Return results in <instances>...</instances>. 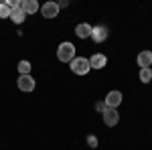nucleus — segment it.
<instances>
[{
    "label": "nucleus",
    "instance_id": "1",
    "mask_svg": "<svg viewBox=\"0 0 152 150\" xmlns=\"http://www.w3.org/2000/svg\"><path fill=\"white\" fill-rule=\"evenodd\" d=\"M57 59L61 63H71L73 59H75V45L73 43H61L57 47Z\"/></svg>",
    "mask_w": 152,
    "mask_h": 150
},
{
    "label": "nucleus",
    "instance_id": "2",
    "mask_svg": "<svg viewBox=\"0 0 152 150\" xmlns=\"http://www.w3.org/2000/svg\"><path fill=\"white\" fill-rule=\"evenodd\" d=\"M71 71L75 73V75H87L89 73V59H85V57H75L73 61H71Z\"/></svg>",
    "mask_w": 152,
    "mask_h": 150
},
{
    "label": "nucleus",
    "instance_id": "3",
    "mask_svg": "<svg viewBox=\"0 0 152 150\" xmlns=\"http://www.w3.org/2000/svg\"><path fill=\"white\" fill-rule=\"evenodd\" d=\"M107 37H110V31H107V26H104V24H97V26L91 29V39H94V43H104Z\"/></svg>",
    "mask_w": 152,
    "mask_h": 150
},
{
    "label": "nucleus",
    "instance_id": "4",
    "mask_svg": "<svg viewBox=\"0 0 152 150\" xmlns=\"http://www.w3.org/2000/svg\"><path fill=\"white\" fill-rule=\"evenodd\" d=\"M35 85H37V81L33 79V75H20V77H18V89H20V91H24V93L33 91Z\"/></svg>",
    "mask_w": 152,
    "mask_h": 150
},
{
    "label": "nucleus",
    "instance_id": "5",
    "mask_svg": "<svg viewBox=\"0 0 152 150\" xmlns=\"http://www.w3.org/2000/svg\"><path fill=\"white\" fill-rule=\"evenodd\" d=\"M120 122V114H118V110H114V108H107L104 112V124L110 128H114Z\"/></svg>",
    "mask_w": 152,
    "mask_h": 150
},
{
    "label": "nucleus",
    "instance_id": "6",
    "mask_svg": "<svg viewBox=\"0 0 152 150\" xmlns=\"http://www.w3.org/2000/svg\"><path fill=\"white\" fill-rule=\"evenodd\" d=\"M105 105L107 108H114V110H118V105L122 104V91H118V89H114V91H110L107 95H105Z\"/></svg>",
    "mask_w": 152,
    "mask_h": 150
},
{
    "label": "nucleus",
    "instance_id": "7",
    "mask_svg": "<svg viewBox=\"0 0 152 150\" xmlns=\"http://www.w3.org/2000/svg\"><path fill=\"white\" fill-rule=\"evenodd\" d=\"M41 12H43V16H45V18H55V16L59 14L57 2H45V4L41 6Z\"/></svg>",
    "mask_w": 152,
    "mask_h": 150
},
{
    "label": "nucleus",
    "instance_id": "8",
    "mask_svg": "<svg viewBox=\"0 0 152 150\" xmlns=\"http://www.w3.org/2000/svg\"><path fill=\"white\" fill-rule=\"evenodd\" d=\"M105 65H107V57L102 55V53H95L89 57V67L91 69H104Z\"/></svg>",
    "mask_w": 152,
    "mask_h": 150
},
{
    "label": "nucleus",
    "instance_id": "9",
    "mask_svg": "<svg viewBox=\"0 0 152 150\" xmlns=\"http://www.w3.org/2000/svg\"><path fill=\"white\" fill-rule=\"evenodd\" d=\"M136 61H138L140 69H146V67H150V65H152V53H150V51H142V53H138Z\"/></svg>",
    "mask_w": 152,
    "mask_h": 150
},
{
    "label": "nucleus",
    "instance_id": "10",
    "mask_svg": "<svg viewBox=\"0 0 152 150\" xmlns=\"http://www.w3.org/2000/svg\"><path fill=\"white\" fill-rule=\"evenodd\" d=\"M91 24H87V23H81V24H77L75 26V35L79 37V39H87V37H91Z\"/></svg>",
    "mask_w": 152,
    "mask_h": 150
},
{
    "label": "nucleus",
    "instance_id": "11",
    "mask_svg": "<svg viewBox=\"0 0 152 150\" xmlns=\"http://www.w3.org/2000/svg\"><path fill=\"white\" fill-rule=\"evenodd\" d=\"M20 8L24 10V14H35L39 10V2L37 0H23L20 2Z\"/></svg>",
    "mask_w": 152,
    "mask_h": 150
},
{
    "label": "nucleus",
    "instance_id": "12",
    "mask_svg": "<svg viewBox=\"0 0 152 150\" xmlns=\"http://www.w3.org/2000/svg\"><path fill=\"white\" fill-rule=\"evenodd\" d=\"M24 18H26V14H24V10L18 6V8H12V12H10V20L14 24H23L24 23Z\"/></svg>",
    "mask_w": 152,
    "mask_h": 150
},
{
    "label": "nucleus",
    "instance_id": "13",
    "mask_svg": "<svg viewBox=\"0 0 152 150\" xmlns=\"http://www.w3.org/2000/svg\"><path fill=\"white\" fill-rule=\"evenodd\" d=\"M31 69H33V65H31L26 59H23V61L18 63V73H20V75H31Z\"/></svg>",
    "mask_w": 152,
    "mask_h": 150
},
{
    "label": "nucleus",
    "instance_id": "14",
    "mask_svg": "<svg viewBox=\"0 0 152 150\" xmlns=\"http://www.w3.org/2000/svg\"><path fill=\"white\" fill-rule=\"evenodd\" d=\"M140 81H142V83H150V81H152V69H150V67L140 69Z\"/></svg>",
    "mask_w": 152,
    "mask_h": 150
},
{
    "label": "nucleus",
    "instance_id": "15",
    "mask_svg": "<svg viewBox=\"0 0 152 150\" xmlns=\"http://www.w3.org/2000/svg\"><path fill=\"white\" fill-rule=\"evenodd\" d=\"M12 8L6 4V2H0V18H10Z\"/></svg>",
    "mask_w": 152,
    "mask_h": 150
},
{
    "label": "nucleus",
    "instance_id": "16",
    "mask_svg": "<svg viewBox=\"0 0 152 150\" xmlns=\"http://www.w3.org/2000/svg\"><path fill=\"white\" fill-rule=\"evenodd\" d=\"M87 146H89V148H97V136L89 134V136H87Z\"/></svg>",
    "mask_w": 152,
    "mask_h": 150
},
{
    "label": "nucleus",
    "instance_id": "17",
    "mask_svg": "<svg viewBox=\"0 0 152 150\" xmlns=\"http://www.w3.org/2000/svg\"><path fill=\"white\" fill-rule=\"evenodd\" d=\"M95 110H97L99 114H104L105 110H107V105H105V102H97V104H95Z\"/></svg>",
    "mask_w": 152,
    "mask_h": 150
},
{
    "label": "nucleus",
    "instance_id": "18",
    "mask_svg": "<svg viewBox=\"0 0 152 150\" xmlns=\"http://www.w3.org/2000/svg\"><path fill=\"white\" fill-rule=\"evenodd\" d=\"M67 4H69V2H67V0H61V2H57V6H59V8H65V6H67Z\"/></svg>",
    "mask_w": 152,
    "mask_h": 150
}]
</instances>
